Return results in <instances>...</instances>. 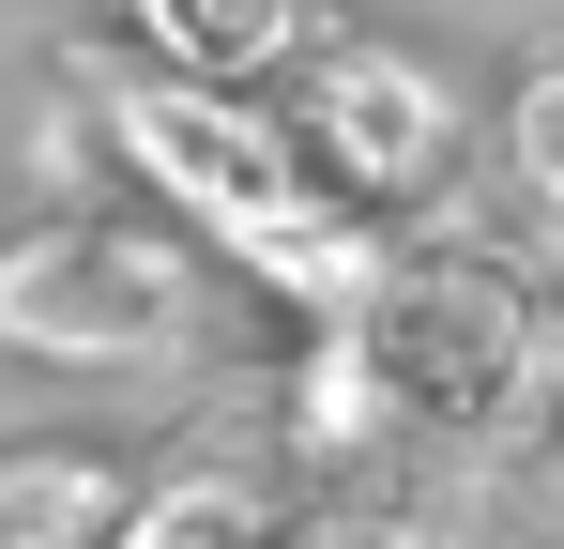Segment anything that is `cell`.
Returning a JSON list of instances; mask_svg holds the SVG:
<instances>
[{"mask_svg":"<svg viewBox=\"0 0 564 549\" xmlns=\"http://www.w3.org/2000/svg\"><path fill=\"white\" fill-rule=\"evenodd\" d=\"M336 138H351V169L367 183H412L427 153H443V107H427V77L397 62V46H336Z\"/></svg>","mask_w":564,"mask_h":549,"instance_id":"obj_1","label":"cell"},{"mask_svg":"<svg viewBox=\"0 0 564 549\" xmlns=\"http://www.w3.org/2000/svg\"><path fill=\"white\" fill-rule=\"evenodd\" d=\"M93 519H107V473H93V458H62V443L0 458V549H93Z\"/></svg>","mask_w":564,"mask_h":549,"instance_id":"obj_2","label":"cell"},{"mask_svg":"<svg viewBox=\"0 0 564 549\" xmlns=\"http://www.w3.org/2000/svg\"><path fill=\"white\" fill-rule=\"evenodd\" d=\"M153 15L184 31L198 62H229V77H245V62H275V46H290V0H153Z\"/></svg>","mask_w":564,"mask_h":549,"instance_id":"obj_3","label":"cell"},{"mask_svg":"<svg viewBox=\"0 0 564 549\" xmlns=\"http://www.w3.org/2000/svg\"><path fill=\"white\" fill-rule=\"evenodd\" d=\"M519 183L564 214V62H534V92H519Z\"/></svg>","mask_w":564,"mask_h":549,"instance_id":"obj_4","label":"cell"},{"mask_svg":"<svg viewBox=\"0 0 564 549\" xmlns=\"http://www.w3.org/2000/svg\"><path fill=\"white\" fill-rule=\"evenodd\" d=\"M138 549H245V504H214V488H169V504L138 519Z\"/></svg>","mask_w":564,"mask_h":549,"instance_id":"obj_5","label":"cell"}]
</instances>
